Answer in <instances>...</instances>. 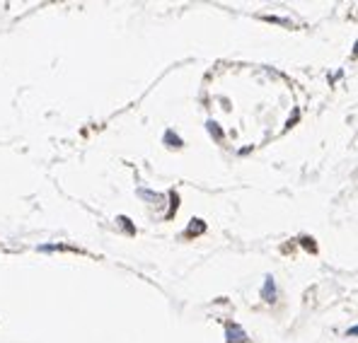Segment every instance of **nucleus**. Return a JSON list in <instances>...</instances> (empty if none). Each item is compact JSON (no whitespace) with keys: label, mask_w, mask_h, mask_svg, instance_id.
<instances>
[{"label":"nucleus","mask_w":358,"mask_h":343,"mask_svg":"<svg viewBox=\"0 0 358 343\" xmlns=\"http://www.w3.org/2000/svg\"><path fill=\"white\" fill-rule=\"evenodd\" d=\"M165 141H167V145L181 147V138H179V136H172V131H167V133H165Z\"/></svg>","instance_id":"nucleus-3"},{"label":"nucleus","mask_w":358,"mask_h":343,"mask_svg":"<svg viewBox=\"0 0 358 343\" xmlns=\"http://www.w3.org/2000/svg\"><path fill=\"white\" fill-rule=\"evenodd\" d=\"M225 334H228V341H230V343H233V341H247V336H244V331L239 329L238 324H230Z\"/></svg>","instance_id":"nucleus-2"},{"label":"nucleus","mask_w":358,"mask_h":343,"mask_svg":"<svg viewBox=\"0 0 358 343\" xmlns=\"http://www.w3.org/2000/svg\"><path fill=\"white\" fill-rule=\"evenodd\" d=\"M262 297H264L267 302H273V300H276V283H273V278H271V276H267V278H264Z\"/></svg>","instance_id":"nucleus-1"}]
</instances>
